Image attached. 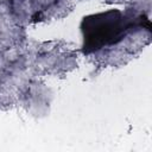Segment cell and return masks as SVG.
<instances>
[{
    "label": "cell",
    "instance_id": "6da1fadb",
    "mask_svg": "<svg viewBox=\"0 0 152 152\" xmlns=\"http://www.w3.org/2000/svg\"><path fill=\"white\" fill-rule=\"evenodd\" d=\"M131 25L119 11H108L84 18L82 31L86 52L96 51L104 45L118 43Z\"/></svg>",
    "mask_w": 152,
    "mask_h": 152
}]
</instances>
